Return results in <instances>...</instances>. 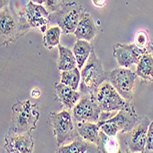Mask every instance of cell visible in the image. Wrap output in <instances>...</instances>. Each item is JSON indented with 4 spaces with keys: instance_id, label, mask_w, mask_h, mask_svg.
I'll return each instance as SVG.
<instances>
[{
    "instance_id": "7",
    "label": "cell",
    "mask_w": 153,
    "mask_h": 153,
    "mask_svg": "<svg viewBox=\"0 0 153 153\" xmlns=\"http://www.w3.org/2000/svg\"><path fill=\"white\" fill-rule=\"evenodd\" d=\"M82 12L83 8L81 4L72 2L64 4L61 9L54 12L52 16L63 34H72L76 30Z\"/></svg>"
},
{
    "instance_id": "26",
    "label": "cell",
    "mask_w": 153,
    "mask_h": 153,
    "mask_svg": "<svg viewBox=\"0 0 153 153\" xmlns=\"http://www.w3.org/2000/svg\"><path fill=\"white\" fill-rule=\"evenodd\" d=\"M153 150V121L149 124L148 134H147V142L144 152H151Z\"/></svg>"
},
{
    "instance_id": "23",
    "label": "cell",
    "mask_w": 153,
    "mask_h": 153,
    "mask_svg": "<svg viewBox=\"0 0 153 153\" xmlns=\"http://www.w3.org/2000/svg\"><path fill=\"white\" fill-rule=\"evenodd\" d=\"M134 43L140 49L153 52V43L149 40V37L145 30H138L134 37Z\"/></svg>"
},
{
    "instance_id": "19",
    "label": "cell",
    "mask_w": 153,
    "mask_h": 153,
    "mask_svg": "<svg viewBox=\"0 0 153 153\" xmlns=\"http://www.w3.org/2000/svg\"><path fill=\"white\" fill-rule=\"evenodd\" d=\"M59 58H58V69L60 71H69L75 68L77 62L74 51L70 49L65 48L62 45H59Z\"/></svg>"
},
{
    "instance_id": "8",
    "label": "cell",
    "mask_w": 153,
    "mask_h": 153,
    "mask_svg": "<svg viewBox=\"0 0 153 153\" xmlns=\"http://www.w3.org/2000/svg\"><path fill=\"white\" fill-rule=\"evenodd\" d=\"M102 112L96 101V95L92 94H82L79 102L73 108L74 119L76 122L97 123Z\"/></svg>"
},
{
    "instance_id": "5",
    "label": "cell",
    "mask_w": 153,
    "mask_h": 153,
    "mask_svg": "<svg viewBox=\"0 0 153 153\" xmlns=\"http://www.w3.org/2000/svg\"><path fill=\"white\" fill-rule=\"evenodd\" d=\"M50 122L58 148L70 144L80 136L77 129L74 128L72 116L69 111L63 110L59 113L51 112Z\"/></svg>"
},
{
    "instance_id": "11",
    "label": "cell",
    "mask_w": 153,
    "mask_h": 153,
    "mask_svg": "<svg viewBox=\"0 0 153 153\" xmlns=\"http://www.w3.org/2000/svg\"><path fill=\"white\" fill-rule=\"evenodd\" d=\"M113 51L117 63L124 68H129L135 63L137 64L144 54L150 53L147 50L138 48L135 43L128 45L116 44L113 47Z\"/></svg>"
},
{
    "instance_id": "15",
    "label": "cell",
    "mask_w": 153,
    "mask_h": 153,
    "mask_svg": "<svg viewBox=\"0 0 153 153\" xmlns=\"http://www.w3.org/2000/svg\"><path fill=\"white\" fill-rule=\"evenodd\" d=\"M54 90L57 99L63 105V107L67 108L68 110L73 109L75 106L76 103L80 100V93L76 92V90L66 85H63L62 82L55 85Z\"/></svg>"
},
{
    "instance_id": "2",
    "label": "cell",
    "mask_w": 153,
    "mask_h": 153,
    "mask_svg": "<svg viewBox=\"0 0 153 153\" xmlns=\"http://www.w3.org/2000/svg\"><path fill=\"white\" fill-rule=\"evenodd\" d=\"M39 119L38 105L30 100L18 101L12 106V117L8 129L10 133H29L36 128Z\"/></svg>"
},
{
    "instance_id": "13",
    "label": "cell",
    "mask_w": 153,
    "mask_h": 153,
    "mask_svg": "<svg viewBox=\"0 0 153 153\" xmlns=\"http://www.w3.org/2000/svg\"><path fill=\"white\" fill-rule=\"evenodd\" d=\"M5 149L9 153H30L33 151L34 140L31 132L16 134L7 132L5 137Z\"/></svg>"
},
{
    "instance_id": "21",
    "label": "cell",
    "mask_w": 153,
    "mask_h": 153,
    "mask_svg": "<svg viewBox=\"0 0 153 153\" xmlns=\"http://www.w3.org/2000/svg\"><path fill=\"white\" fill-rule=\"evenodd\" d=\"M61 76L62 83L72 87L74 90H77L81 82V73L78 67H75L69 71H62Z\"/></svg>"
},
{
    "instance_id": "9",
    "label": "cell",
    "mask_w": 153,
    "mask_h": 153,
    "mask_svg": "<svg viewBox=\"0 0 153 153\" xmlns=\"http://www.w3.org/2000/svg\"><path fill=\"white\" fill-rule=\"evenodd\" d=\"M96 101L101 110L105 112L119 111L128 103L110 82L100 85L96 94Z\"/></svg>"
},
{
    "instance_id": "1",
    "label": "cell",
    "mask_w": 153,
    "mask_h": 153,
    "mask_svg": "<svg viewBox=\"0 0 153 153\" xmlns=\"http://www.w3.org/2000/svg\"><path fill=\"white\" fill-rule=\"evenodd\" d=\"M32 27L27 23L22 13L17 14L7 4L0 13V40L1 45L6 46L16 41Z\"/></svg>"
},
{
    "instance_id": "22",
    "label": "cell",
    "mask_w": 153,
    "mask_h": 153,
    "mask_svg": "<svg viewBox=\"0 0 153 153\" xmlns=\"http://www.w3.org/2000/svg\"><path fill=\"white\" fill-rule=\"evenodd\" d=\"M62 33V29L58 27H51L48 29L43 35V45L49 49L51 50L54 46L59 45L60 42V37Z\"/></svg>"
},
{
    "instance_id": "30",
    "label": "cell",
    "mask_w": 153,
    "mask_h": 153,
    "mask_svg": "<svg viewBox=\"0 0 153 153\" xmlns=\"http://www.w3.org/2000/svg\"><path fill=\"white\" fill-rule=\"evenodd\" d=\"M151 152H153V150H152V151H151Z\"/></svg>"
},
{
    "instance_id": "18",
    "label": "cell",
    "mask_w": 153,
    "mask_h": 153,
    "mask_svg": "<svg viewBox=\"0 0 153 153\" xmlns=\"http://www.w3.org/2000/svg\"><path fill=\"white\" fill-rule=\"evenodd\" d=\"M93 48L89 41L85 39H77L75 44L74 45L73 51L75 56L77 62L78 69H82L83 65L85 64L86 61L88 60Z\"/></svg>"
},
{
    "instance_id": "4",
    "label": "cell",
    "mask_w": 153,
    "mask_h": 153,
    "mask_svg": "<svg viewBox=\"0 0 153 153\" xmlns=\"http://www.w3.org/2000/svg\"><path fill=\"white\" fill-rule=\"evenodd\" d=\"M105 80L106 73H105L101 62L93 49L81 72L80 93L82 94H92L96 95L100 85Z\"/></svg>"
},
{
    "instance_id": "20",
    "label": "cell",
    "mask_w": 153,
    "mask_h": 153,
    "mask_svg": "<svg viewBox=\"0 0 153 153\" xmlns=\"http://www.w3.org/2000/svg\"><path fill=\"white\" fill-rule=\"evenodd\" d=\"M137 76L146 81H153V57L151 53H146L137 64Z\"/></svg>"
},
{
    "instance_id": "29",
    "label": "cell",
    "mask_w": 153,
    "mask_h": 153,
    "mask_svg": "<svg viewBox=\"0 0 153 153\" xmlns=\"http://www.w3.org/2000/svg\"><path fill=\"white\" fill-rule=\"evenodd\" d=\"M31 1H32V2H34V3H36V4L42 5V4H44L45 0H31Z\"/></svg>"
},
{
    "instance_id": "24",
    "label": "cell",
    "mask_w": 153,
    "mask_h": 153,
    "mask_svg": "<svg viewBox=\"0 0 153 153\" xmlns=\"http://www.w3.org/2000/svg\"><path fill=\"white\" fill-rule=\"evenodd\" d=\"M103 149L104 152H118L119 145L116 137H109L104 135L103 138Z\"/></svg>"
},
{
    "instance_id": "17",
    "label": "cell",
    "mask_w": 153,
    "mask_h": 153,
    "mask_svg": "<svg viewBox=\"0 0 153 153\" xmlns=\"http://www.w3.org/2000/svg\"><path fill=\"white\" fill-rule=\"evenodd\" d=\"M59 153H89V152H100L99 148L93 142H90L81 136L76 137L70 144L59 147L57 149Z\"/></svg>"
},
{
    "instance_id": "12",
    "label": "cell",
    "mask_w": 153,
    "mask_h": 153,
    "mask_svg": "<svg viewBox=\"0 0 153 153\" xmlns=\"http://www.w3.org/2000/svg\"><path fill=\"white\" fill-rule=\"evenodd\" d=\"M149 119L143 117L137 122L136 126L128 132H127L126 145L129 152H144L147 134L149 127Z\"/></svg>"
},
{
    "instance_id": "27",
    "label": "cell",
    "mask_w": 153,
    "mask_h": 153,
    "mask_svg": "<svg viewBox=\"0 0 153 153\" xmlns=\"http://www.w3.org/2000/svg\"><path fill=\"white\" fill-rule=\"evenodd\" d=\"M92 3L96 7H104L105 6L106 0H92Z\"/></svg>"
},
{
    "instance_id": "28",
    "label": "cell",
    "mask_w": 153,
    "mask_h": 153,
    "mask_svg": "<svg viewBox=\"0 0 153 153\" xmlns=\"http://www.w3.org/2000/svg\"><path fill=\"white\" fill-rule=\"evenodd\" d=\"M40 94H41V92H40V90H39V88H34V89H32V90H31L30 95H31L32 98H34V99H38L39 97L40 96Z\"/></svg>"
},
{
    "instance_id": "25",
    "label": "cell",
    "mask_w": 153,
    "mask_h": 153,
    "mask_svg": "<svg viewBox=\"0 0 153 153\" xmlns=\"http://www.w3.org/2000/svg\"><path fill=\"white\" fill-rule=\"evenodd\" d=\"M64 0H45V7L50 11V12H56L59 9H61V7L64 5L63 3Z\"/></svg>"
},
{
    "instance_id": "10",
    "label": "cell",
    "mask_w": 153,
    "mask_h": 153,
    "mask_svg": "<svg viewBox=\"0 0 153 153\" xmlns=\"http://www.w3.org/2000/svg\"><path fill=\"white\" fill-rule=\"evenodd\" d=\"M21 13L32 29H37L42 33L47 30L51 15L46 7L30 1Z\"/></svg>"
},
{
    "instance_id": "6",
    "label": "cell",
    "mask_w": 153,
    "mask_h": 153,
    "mask_svg": "<svg viewBox=\"0 0 153 153\" xmlns=\"http://www.w3.org/2000/svg\"><path fill=\"white\" fill-rule=\"evenodd\" d=\"M137 77L136 72L130 71L128 68H117L106 73V80L112 85L124 99L130 101L133 97L135 81Z\"/></svg>"
},
{
    "instance_id": "14",
    "label": "cell",
    "mask_w": 153,
    "mask_h": 153,
    "mask_svg": "<svg viewBox=\"0 0 153 153\" xmlns=\"http://www.w3.org/2000/svg\"><path fill=\"white\" fill-rule=\"evenodd\" d=\"M76 129L82 138L94 143L99 148L100 152H104L103 138L105 133L100 129V127L97 125V123L76 122Z\"/></svg>"
},
{
    "instance_id": "16",
    "label": "cell",
    "mask_w": 153,
    "mask_h": 153,
    "mask_svg": "<svg viewBox=\"0 0 153 153\" xmlns=\"http://www.w3.org/2000/svg\"><path fill=\"white\" fill-rule=\"evenodd\" d=\"M96 26L89 14L85 11L82 12L80 21L74 31V35L77 39H85L91 41L96 34Z\"/></svg>"
},
{
    "instance_id": "3",
    "label": "cell",
    "mask_w": 153,
    "mask_h": 153,
    "mask_svg": "<svg viewBox=\"0 0 153 153\" xmlns=\"http://www.w3.org/2000/svg\"><path fill=\"white\" fill-rule=\"evenodd\" d=\"M140 120V118L137 117L134 106L128 102L115 116L104 121H98L97 125L105 135L116 137L118 132L127 133L130 131Z\"/></svg>"
}]
</instances>
